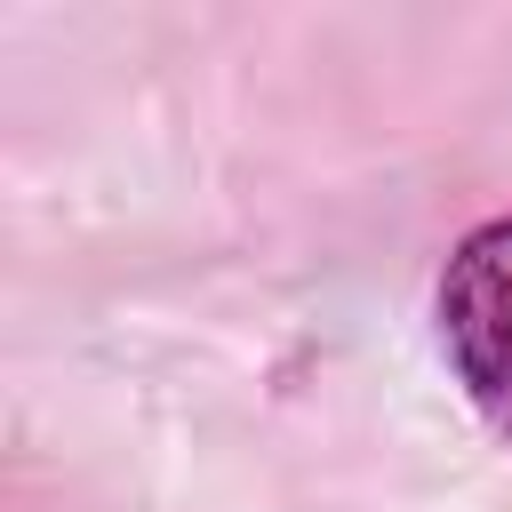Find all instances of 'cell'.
<instances>
[{
  "label": "cell",
  "instance_id": "cell-1",
  "mask_svg": "<svg viewBox=\"0 0 512 512\" xmlns=\"http://www.w3.org/2000/svg\"><path fill=\"white\" fill-rule=\"evenodd\" d=\"M440 352L472 408L512 440V216L464 232V248L440 272Z\"/></svg>",
  "mask_w": 512,
  "mask_h": 512
}]
</instances>
